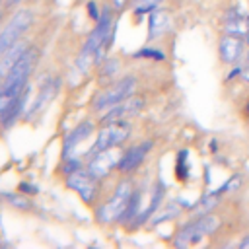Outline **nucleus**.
<instances>
[{
    "label": "nucleus",
    "mask_w": 249,
    "mask_h": 249,
    "mask_svg": "<svg viewBox=\"0 0 249 249\" xmlns=\"http://www.w3.org/2000/svg\"><path fill=\"white\" fill-rule=\"evenodd\" d=\"M179 202V200H177ZM177 202H169V204H165L161 210L158 208L156 212H154V220H152V224L156 226V224H160V222H165V220H171V218H177L179 214H181V204H177Z\"/></svg>",
    "instance_id": "17"
},
{
    "label": "nucleus",
    "mask_w": 249,
    "mask_h": 249,
    "mask_svg": "<svg viewBox=\"0 0 249 249\" xmlns=\"http://www.w3.org/2000/svg\"><path fill=\"white\" fill-rule=\"evenodd\" d=\"M66 185L74 193H78L86 204H93L95 202L97 193H99V179H95L86 167L66 175Z\"/></svg>",
    "instance_id": "7"
},
{
    "label": "nucleus",
    "mask_w": 249,
    "mask_h": 249,
    "mask_svg": "<svg viewBox=\"0 0 249 249\" xmlns=\"http://www.w3.org/2000/svg\"><path fill=\"white\" fill-rule=\"evenodd\" d=\"M60 89V78H49L47 82H43L41 86V91L37 93L35 101L27 105L25 109V115H23V121H35L39 119L41 113H45V109L51 105V101L56 97Z\"/></svg>",
    "instance_id": "9"
},
{
    "label": "nucleus",
    "mask_w": 249,
    "mask_h": 249,
    "mask_svg": "<svg viewBox=\"0 0 249 249\" xmlns=\"http://www.w3.org/2000/svg\"><path fill=\"white\" fill-rule=\"evenodd\" d=\"M0 82H2V78H0Z\"/></svg>",
    "instance_id": "33"
},
{
    "label": "nucleus",
    "mask_w": 249,
    "mask_h": 249,
    "mask_svg": "<svg viewBox=\"0 0 249 249\" xmlns=\"http://www.w3.org/2000/svg\"><path fill=\"white\" fill-rule=\"evenodd\" d=\"M237 245H239V249H249V233H247L243 239H239Z\"/></svg>",
    "instance_id": "26"
},
{
    "label": "nucleus",
    "mask_w": 249,
    "mask_h": 249,
    "mask_svg": "<svg viewBox=\"0 0 249 249\" xmlns=\"http://www.w3.org/2000/svg\"><path fill=\"white\" fill-rule=\"evenodd\" d=\"M93 134V123L91 121H84L80 123L78 126H74L66 138H64V144H62V158H70L74 156V150H78V146L82 142H86V138H89Z\"/></svg>",
    "instance_id": "13"
},
{
    "label": "nucleus",
    "mask_w": 249,
    "mask_h": 249,
    "mask_svg": "<svg viewBox=\"0 0 249 249\" xmlns=\"http://www.w3.org/2000/svg\"><path fill=\"white\" fill-rule=\"evenodd\" d=\"M187 160H189V152L181 150L177 154V163H175V173H177V179H181V181H185L189 177V163H187Z\"/></svg>",
    "instance_id": "20"
},
{
    "label": "nucleus",
    "mask_w": 249,
    "mask_h": 249,
    "mask_svg": "<svg viewBox=\"0 0 249 249\" xmlns=\"http://www.w3.org/2000/svg\"><path fill=\"white\" fill-rule=\"evenodd\" d=\"M101 64H103V68H101V72H99L101 78H107V76L113 78V76L117 74V70H119V62H117L115 58H105Z\"/></svg>",
    "instance_id": "22"
},
{
    "label": "nucleus",
    "mask_w": 249,
    "mask_h": 249,
    "mask_svg": "<svg viewBox=\"0 0 249 249\" xmlns=\"http://www.w3.org/2000/svg\"><path fill=\"white\" fill-rule=\"evenodd\" d=\"M128 136H130V123L128 121H117V123H111V124H103L101 130L97 132L93 144L82 156L88 160V158L95 156L97 152H103V150H109V148H119Z\"/></svg>",
    "instance_id": "4"
},
{
    "label": "nucleus",
    "mask_w": 249,
    "mask_h": 249,
    "mask_svg": "<svg viewBox=\"0 0 249 249\" xmlns=\"http://www.w3.org/2000/svg\"><path fill=\"white\" fill-rule=\"evenodd\" d=\"M88 12H89V18H91L93 21H97V19H99V16H101V12H97V6H95V2H93V0H89V2H88Z\"/></svg>",
    "instance_id": "24"
},
{
    "label": "nucleus",
    "mask_w": 249,
    "mask_h": 249,
    "mask_svg": "<svg viewBox=\"0 0 249 249\" xmlns=\"http://www.w3.org/2000/svg\"><path fill=\"white\" fill-rule=\"evenodd\" d=\"M144 105H146V101H144L142 95H130V97H126L124 101H121V103L109 107L107 111H103L99 123H101V126H103V124L117 123V121H128L130 117H136V115L144 109Z\"/></svg>",
    "instance_id": "8"
},
{
    "label": "nucleus",
    "mask_w": 249,
    "mask_h": 249,
    "mask_svg": "<svg viewBox=\"0 0 249 249\" xmlns=\"http://www.w3.org/2000/svg\"><path fill=\"white\" fill-rule=\"evenodd\" d=\"M161 0H130L132 8H134V14L136 16H142V14H150L152 10L158 8Z\"/></svg>",
    "instance_id": "21"
},
{
    "label": "nucleus",
    "mask_w": 249,
    "mask_h": 249,
    "mask_svg": "<svg viewBox=\"0 0 249 249\" xmlns=\"http://www.w3.org/2000/svg\"><path fill=\"white\" fill-rule=\"evenodd\" d=\"M19 187H21V191H31V193H37V189H35L33 185H27V183H21Z\"/></svg>",
    "instance_id": "27"
},
{
    "label": "nucleus",
    "mask_w": 249,
    "mask_h": 249,
    "mask_svg": "<svg viewBox=\"0 0 249 249\" xmlns=\"http://www.w3.org/2000/svg\"><path fill=\"white\" fill-rule=\"evenodd\" d=\"M16 2H21V0H6V4H8V6H12V4H16Z\"/></svg>",
    "instance_id": "29"
},
{
    "label": "nucleus",
    "mask_w": 249,
    "mask_h": 249,
    "mask_svg": "<svg viewBox=\"0 0 249 249\" xmlns=\"http://www.w3.org/2000/svg\"><path fill=\"white\" fill-rule=\"evenodd\" d=\"M134 56H136V58H154V60H163V58H165V54H163L161 51L150 49V47H146V49H142V51H136Z\"/></svg>",
    "instance_id": "23"
},
{
    "label": "nucleus",
    "mask_w": 249,
    "mask_h": 249,
    "mask_svg": "<svg viewBox=\"0 0 249 249\" xmlns=\"http://www.w3.org/2000/svg\"><path fill=\"white\" fill-rule=\"evenodd\" d=\"M243 49H245V39L226 35V33L218 43V53H220V58H222L224 64L239 62V58L243 56Z\"/></svg>",
    "instance_id": "12"
},
{
    "label": "nucleus",
    "mask_w": 249,
    "mask_h": 249,
    "mask_svg": "<svg viewBox=\"0 0 249 249\" xmlns=\"http://www.w3.org/2000/svg\"><path fill=\"white\" fill-rule=\"evenodd\" d=\"M245 60H247V66H249V51H247V54H245Z\"/></svg>",
    "instance_id": "31"
},
{
    "label": "nucleus",
    "mask_w": 249,
    "mask_h": 249,
    "mask_svg": "<svg viewBox=\"0 0 249 249\" xmlns=\"http://www.w3.org/2000/svg\"><path fill=\"white\" fill-rule=\"evenodd\" d=\"M27 47H29V45H25V43L18 41L14 47H10V49L0 56V78H2V80H4V76L10 72V68L19 60V56L27 51Z\"/></svg>",
    "instance_id": "15"
},
{
    "label": "nucleus",
    "mask_w": 249,
    "mask_h": 249,
    "mask_svg": "<svg viewBox=\"0 0 249 249\" xmlns=\"http://www.w3.org/2000/svg\"><path fill=\"white\" fill-rule=\"evenodd\" d=\"M124 4H126V0H113V6L115 8H123Z\"/></svg>",
    "instance_id": "28"
},
{
    "label": "nucleus",
    "mask_w": 249,
    "mask_h": 249,
    "mask_svg": "<svg viewBox=\"0 0 249 249\" xmlns=\"http://www.w3.org/2000/svg\"><path fill=\"white\" fill-rule=\"evenodd\" d=\"M224 33L226 35H233V37H245L247 27H245V19H233V21H226L224 25Z\"/></svg>",
    "instance_id": "19"
},
{
    "label": "nucleus",
    "mask_w": 249,
    "mask_h": 249,
    "mask_svg": "<svg viewBox=\"0 0 249 249\" xmlns=\"http://www.w3.org/2000/svg\"><path fill=\"white\" fill-rule=\"evenodd\" d=\"M136 86H138V82H136L134 76L119 78L117 82H113L111 86H107L105 89H101V91L93 97V101H91L93 111L103 113V111H107L109 107H113V105L124 101L126 97H130V95L136 93Z\"/></svg>",
    "instance_id": "3"
},
{
    "label": "nucleus",
    "mask_w": 249,
    "mask_h": 249,
    "mask_svg": "<svg viewBox=\"0 0 249 249\" xmlns=\"http://www.w3.org/2000/svg\"><path fill=\"white\" fill-rule=\"evenodd\" d=\"M218 195H220L218 191L204 195L198 202H195V204H193V212H195L196 216H200V214H208V212L218 204V200H220V198H218Z\"/></svg>",
    "instance_id": "18"
},
{
    "label": "nucleus",
    "mask_w": 249,
    "mask_h": 249,
    "mask_svg": "<svg viewBox=\"0 0 249 249\" xmlns=\"http://www.w3.org/2000/svg\"><path fill=\"white\" fill-rule=\"evenodd\" d=\"M33 23V12L31 10H27V8H21V10H18L10 19H8V23L2 27V31H0V56L10 49V47H14L19 39H21V35L27 31V27Z\"/></svg>",
    "instance_id": "6"
},
{
    "label": "nucleus",
    "mask_w": 249,
    "mask_h": 249,
    "mask_svg": "<svg viewBox=\"0 0 249 249\" xmlns=\"http://www.w3.org/2000/svg\"><path fill=\"white\" fill-rule=\"evenodd\" d=\"M243 39H245V43L249 45V29H247V33H245V37H243Z\"/></svg>",
    "instance_id": "30"
},
{
    "label": "nucleus",
    "mask_w": 249,
    "mask_h": 249,
    "mask_svg": "<svg viewBox=\"0 0 249 249\" xmlns=\"http://www.w3.org/2000/svg\"><path fill=\"white\" fill-rule=\"evenodd\" d=\"M37 60H39V51L35 47H27V51L19 56V60L10 68V72L0 82V91L19 93L27 86V78L35 70Z\"/></svg>",
    "instance_id": "1"
},
{
    "label": "nucleus",
    "mask_w": 249,
    "mask_h": 249,
    "mask_svg": "<svg viewBox=\"0 0 249 249\" xmlns=\"http://www.w3.org/2000/svg\"><path fill=\"white\" fill-rule=\"evenodd\" d=\"M220 226V220L216 216H212L210 212L208 214H200L196 216V220H191L187 222L179 231H177V237H175V245L177 247H187L189 243H196L202 235H212Z\"/></svg>",
    "instance_id": "5"
},
{
    "label": "nucleus",
    "mask_w": 249,
    "mask_h": 249,
    "mask_svg": "<svg viewBox=\"0 0 249 249\" xmlns=\"http://www.w3.org/2000/svg\"><path fill=\"white\" fill-rule=\"evenodd\" d=\"M241 72H243V68H241V66H237V68H233V70L226 76V80H233L235 76H241Z\"/></svg>",
    "instance_id": "25"
},
{
    "label": "nucleus",
    "mask_w": 249,
    "mask_h": 249,
    "mask_svg": "<svg viewBox=\"0 0 249 249\" xmlns=\"http://www.w3.org/2000/svg\"><path fill=\"white\" fill-rule=\"evenodd\" d=\"M245 109H247V113H249V103H247V107H245Z\"/></svg>",
    "instance_id": "32"
},
{
    "label": "nucleus",
    "mask_w": 249,
    "mask_h": 249,
    "mask_svg": "<svg viewBox=\"0 0 249 249\" xmlns=\"http://www.w3.org/2000/svg\"><path fill=\"white\" fill-rule=\"evenodd\" d=\"M152 146H154L152 140H144V142H140V144H134V146L126 148V150L123 152V156H121V161H119V167H117V169L123 171V173H132V171H136V169L144 163V160H146L148 152L152 150Z\"/></svg>",
    "instance_id": "11"
},
{
    "label": "nucleus",
    "mask_w": 249,
    "mask_h": 249,
    "mask_svg": "<svg viewBox=\"0 0 249 249\" xmlns=\"http://www.w3.org/2000/svg\"><path fill=\"white\" fill-rule=\"evenodd\" d=\"M169 29V14L165 10H152L150 18H148V39H160L161 35H165Z\"/></svg>",
    "instance_id": "14"
},
{
    "label": "nucleus",
    "mask_w": 249,
    "mask_h": 249,
    "mask_svg": "<svg viewBox=\"0 0 249 249\" xmlns=\"http://www.w3.org/2000/svg\"><path fill=\"white\" fill-rule=\"evenodd\" d=\"M140 202H142V191H138V189H134V193H132V196H130V202H128V206H126V210L123 212V216H121V224H128V222H132L136 216H138V212H140Z\"/></svg>",
    "instance_id": "16"
},
{
    "label": "nucleus",
    "mask_w": 249,
    "mask_h": 249,
    "mask_svg": "<svg viewBox=\"0 0 249 249\" xmlns=\"http://www.w3.org/2000/svg\"><path fill=\"white\" fill-rule=\"evenodd\" d=\"M121 156H123V152H119L117 148H109V150L97 152L95 156L88 158V161H86V169H88L95 179L101 181V179L107 177L113 169L119 167Z\"/></svg>",
    "instance_id": "10"
},
{
    "label": "nucleus",
    "mask_w": 249,
    "mask_h": 249,
    "mask_svg": "<svg viewBox=\"0 0 249 249\" xmlns=\"http://www.w3.org/2000/svg\"><path fill=\"white\" fill-rule=\"evenodd\" d=\"M134 193V187H132V181L130 179H123L115 193L111 195V198H107L99 208H97V220L101 224H113V222H119L123 212L126 210L128 202H130V196Z\"/></svg>",
    "instance_id": "2"
}]
</instances>
